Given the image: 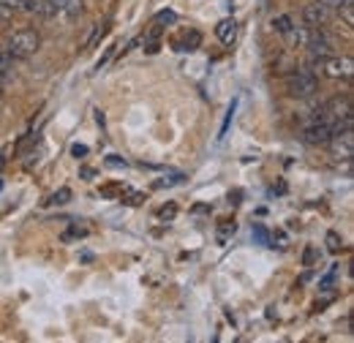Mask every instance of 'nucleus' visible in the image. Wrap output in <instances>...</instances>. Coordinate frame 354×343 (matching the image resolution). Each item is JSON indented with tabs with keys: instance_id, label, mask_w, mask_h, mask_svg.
<instances>
[{
	"instance_id": "nucleus-1",
	"label": "nucleus",
	"mask_w": 354,
	"mask_h": 343,
	"mask_svg": "<svg viewBox=\"0 0 354 343\" xmlns=\"http://www.w3.org/2000/svg\"><path fill=\"white\" fill-rule=\"evenodd\" d=\"M6 46H8V49H6L8 57L28 60V57H33V55L39 52L41 36H39V30H33V28H22V30H17V33L8 36V44H6Z\"/></svg>"
},
{
	"instance_id": "nucleus-2",
	"label": "nucleus",
	"mask_w": 354,
	"mask_h": 343,
	"mask_svg": "<svg viewBox=\"0 0 354 343\" xmlns=\"http://www.w3.org/2000/svg\"><path fill=\"white\" fill-rule=\"evenodd\" d=\"M316 90H319V80L308 68H297L286 77V93L292 98H310Z\"/></svg>"
},
{
	"instance_id": "nucleus-3",
	"label": "nucleus",
	"mask_w": 354,
	"mask_h": 343,
	"mask_svg": "<svg viewBox=\"0 0 354 343\" xmlns=\"http://www.w3.org/2000/svg\"><path fill=\"white\" fill-rule=\"evenodd\" d=\"M322 71H324L330 80H352L354 63H352V57H324V60H322Z\"/></svg>"
},
{
	"instance_id": "nucleus-4",
	"label": "nucleus",
	"mask_w": 354,
	"mask_h": 343,
	"mask_svg": "<svg viewBox=\"0 0 354 343\" xmlns=\"http://www.w3.org/2000/svg\"><path fill=\"white\" fill-rule=\"evenodd\" d=\"M330 150H333V158H344V161H352V156H354V133L352 129H346V131H338L330 142Z\"/></svg>"
},
{
	"instance_id": "nucleus-5",
	"label": "nucleus",
	"mask_w": 354,
	"mask_h": 343,
	"mask_svg": "<svg viewBox=\"0 0 354 343\" xmlns=\"http://www.w3.org/2000/svg\"><path fill=\"white\" fill-rule=\"evenodd\" d=\"M303 136H306V142H308V145H327V142L335 136V131L330 129V126L316 115V120L310 123L308 129L303 131Z\"/></svg>"
},
{
	"instance_id": "nucleus-6",
	"label": "nucleus",
	"mask_w": 354,
	"mask_h": 343,
	"mask_svg": "<svg viewBox=\"0 0 354 343\" xmlns=\"http://www.w3.org/2000/svg\"><path fill=\"white\" fill-rule=\"evenodd\" d=\"M327 17H330V8L319 6V3H310V6L303 8V19H306L308 28H322L327 22Z\"/></svg>"
},
{
	"instance_id": "nucleus-7",
	"label": "nucleus",
	"mask_w": 354,
	"mask_h": 343,
	"mask_svg": "<svg viewBox=\"0 0 354 343\" xmlns=\"http://www.w3.org/2000/svg\"><path fill=\"white\" fill-rule=\"evenodd\" d=\"M216 36H218V41H221L223 46H232V44L237 41V22H234L232 17L221 19V22L216 25Z\"/></svg>"
},
{
	"instance_id": "nucleus-8",
	"label": "nucleus",
	"mask_w": 354,
	"mask_h": 343,
	"mask_svg": "<svg viewBox=\"0 0 354 343\" xmlns=\"http://www.w3.org/2000/svg\"><path fill=\"white\" fill-rule=\"evenodd\" d=\"M17 3H19V11H28V14H39V17L55 14V6L49 0H17Z\"/></svg>"
},
{
	"instance_id": "nucleus-9",
	"label": "nucleus",
	"mask_w": 354,
	"mask_h": 343,
	"mask_svg": "<svg viewBox=\"0 0 354 343\" xmlns=\"http://www.w3.org/2000/svg\"><path fill=\"white\" fill-rule=\"evenodd\" d=\"M199 44H202V33L191 28L188 33H183L180 39H175L172 46H175L177 52H196V49H199Z\"/></svg>"
},
{
	"instance_id": "nucleus-10",
	"label": "nucleus",
	"mask_w": 354,
	"mask_h": 343,
	"mask_svg": "<svg viewBox=\"0 0 354 343\" xmlns=\"http://www.w3.org/2000/svg\"><path fill=\"white\" fill-rule=\"evenodd\" d=\"M55 6V11H63V14H71V17H80L85 11V3L82 0H49Z\"/></svg>"
},
{
	"instance_id": "nucleus-11",
	"label": "nucleus",
	"mask_w": 354,
	"mask_h": 343,
	"mask_svg": "<svg viewBox=\"0 0 354 343\" xmlns=\"http://www.w3.org/2000/svg\"><path fill=\"white\" fill-rule=\"evenodd\" d=\"M272 28H275V33L286 36V33L295 28V22H292V17H286V14H283V17H275V19H272Z\"/></svg>"
},
{
	"instance_id": "nucleus-12",
	"label": "nucleus",
	"mask_w": 354,
	"mask_h": 343,
	"mask_svg": "<svg viewBox=\"0 0 354 343\" xmlns=\"http://www.w3.org/2000/svg\"><path fill=\"white\" fill-rule=\"evenodd\" d=\"M158 39H161V28H153L150 36L145 39V52H150V55L158 52Z\"/></svg>"
},
{
	"instance_id": "nucleus-13",
	"label": "nucleus",
	"mask_w": 354,
	"mask_h": 343,
	"mask_svg": "<svg viewBox=\"0 0 354 343\" xmlns=\"http://www.w3.org/2000/svg\"><path fill=\"white\" fill-rule=\"evenodd\" d=\"M251 234H254V240H257L259 245H270V232H267L262 223H254V232H251Z\"/></svg>"
},
{
	"instance_id": "nucleus-14",
	"label": "nucleus",
	"mask_w": 354,
	"mask_h": 343,
	"mask_svg": "<svg viewBox=\"0 0 354 343\" xmlns=\"http://www.w3.org/2000/svg\"><path fill=\"white\" fill-rule=\"evenodd\" d=\"M341 245H344V240L338 237V232H327V251H330V254H338Z\"/></svg>"
},
{
	"instance_id": "nucleus-15",
	"label": "nucleus",
	"mask_w": 354,
	"mask_h": 343,
	"mask_svg": "<svg viewBox=\"0 0 354 343\" xmlns=\"http://www.w3.org/2000/svg\"><path fill=\"white\" fill-rule=\"evenodd\" d=\"M237 232V226H234V221H223V226L218 229V243H226L229 240V234H234Z\"/></svg>"
},
{
	"instance_id": "nucleus-16",
	"label": "nucleus",
	"mask_w": 354,
	"mask_h": 343,
	"mask_svg": "<svg viewBox=\"0 0 354 343\" xmlns=\"http://www.w3.org/2000/svg\"><path fill=\"white\" fill-rule=\"evenodd\" d=\"M335 275H338V264H333V267H330V272H327V275L322 278V284H319V289H322V292H327V289L333 286V281H335Z\"/></svg>"
},
{
	"instance_id": "nucleus-17",
	"label": "nucleus",
	"mask_w": 354,
	"mask_h": 343,
	"mask_svg": "<svg viewBox=\"0 0 354 343\" xmlns=\"http://www.w3.org/2000/svg\"><path fill=\"white\" fill-rule=\"evenodd\" d=\"M234 109H237V101H232V106H229V112H226V118H223V126H221V133H218V139L226 136V131L232 126V118H234Z\"/></svg>"
},
{
	"instance_id": "nucleus-18",
	"label": "nucleus",
	"mask_w": 354,
	"mask_h": 343,
	"mask_svg": "<svg viewBox=\"0 0 354 343\" xmlns=\"http://www.w3.org/2000/svg\"><path fill=\"white\" fill-rule=\"evenodd\" d=\"M338 11L344 14V22H346V28H352V25H354V6H352V3H346V6H341Z\"/></svg>"
},
{
	"instance_id": "nucleus-19",
	"label": "nucleus",
	"mask_w": 354,
	"mask_h": 343,
	"mask_svg": "<svg viewBox=\"0 0 354 343\" xmlns=\"http://www.w3.org/2000/svg\"><path fill=\"white\" fill-rule=\"evenodd\" d=\"M71 199V188H60L55 196H52V205H66Z\"/></svg>"
},
{
	"instance_id": "nucleus-20",
	"label": "nucleus",
	"mask_w": 354,
	"mask_h": 343,
	"mask_svg": "<svg viewBox=\"0 0 354 343\" xmlns=\"http://www.w3.org/2000/svg\"><path fill=\"white\" fill-rule=\"evenodd\" d=\"M319 6H324V8H341V6H346V3H352V0H316Z\"/></svg>"
},
{
	"instance_id": "nucleus-21",
	"label": "nucleus",
	"mask_w": 354,
	"mask_h": 343,
	"mask_svg": "<svg viewBox=\"0 0 354 343\" xmlns=\"http://www.w3.org/2000/svg\"><path fill=\"white\" fill-rule=\"evenodd\" d=\"M156 22H169V25H172V22H177V14L175 11H161V14L156 17Z\"/></svg>"
},
{
	"instance_id": "nucleus-22",
	"label": "nucleus",
	"mask_w": 354,
	"mask_h": 343,
	"mask_svg": "<svg viewBox=\"0 0 354 343\" xmlns=\"http://www.w3.org/2000/svg\"><path fill=\"white\" fill-rule=\"evenodd\" d=\"M175 213H177V207H175V205H169V207H164V210L158 213V218H161V221H172V218H175Z\"/></svg>"
},
{
	"instance_id": "nucleus-23",
	"label": "nucleus",
	"mask_w": 354,
	"mask_h": 343,
	"mask_svg": "<svg viewBox=\"0 0 354 343\" xmlns=\"http://www.w3.org/2000/svg\"><path fill=\"white\" fill-rule=\"evenodd\" d=\"M106 164H109V167H126V158H120V156H109Z\"/></svg>"
},
{
	"instance_id": "nucleus-24",
	"label": "nucleus",
	"mask_w": 354,
	"mask_h": 343,
	"mask_svg": "<svg viewBox=\"0 0 354 343\" xmlns=\"http://www.w3.org/2000/svg\"><path fill=\"white\" fill-rule=\"evenodd\" d=\"M71 153L80 158V156H88V147H85V145H74V147H71Z\"/></svg>"
},
{
	"instance_id": "nucleus-25",
	"label": "nucleus",
	"mask_w": 354,
	"mask_h": 343,
	"mask_svg": "<svg viewBox=\"0 0 354 343\" xmlns=\"http://www.w3.org/2000/svg\"><path fill=\"white\" fill-rule=\"evenodd\" d=\"M11 14H14L11 8H6V6H0V22H8V19H11Z\"/></svg>"
},
{
	"instance_id": "nucleus-26",
	"label": "nucleus",
	"mask_w": 354,
	"mask_h": 343,
	"mask_svg": "<svg viewBox=\"0 0 354 343\" xmlns=\"http://www.w3.org/2000/svg\"><path fill=\"white\" fill-rule=\"evenodd\" d=\"M0 6H6V8H11V11H19V3H17V0H0Z\"/></svg>"
},
{
	"instance_id": "nucleus-27",
	"label": "nucleus",
	"mask_w": 354,
	"mask_h": 343,
	"mask_svg": "<svg viewBox=\"0 0 354 343\" xmlns=\"http://www.w3.org/2000/svg\"><path fill=\"white\" fill-rule=\"evenodd\" d=\"M6 68H8V55H6L3 49H0V74H3Z\"/></svg>"
},
{
	"instance_id": "nucleus-28",
	"label": "nucleus",
	"mask_w": 354,
	"mask_h": 343,
	"mask_svg": "<svg viewBox=\"0 0 354 343\" xmlns=\"http://www.w3.org/2000/svg\"><path fill=\"white\" fill-rule=\"evenodd\" d=\"M129 199H131L129 205H139V202H142L145 196H142V194H136V191H129Z\"/></svg>"
},
{
	"instance_id": "nucleus-29",
	"label": "nucleus",
	"mask_w": 354,
	"mask_h": 343,
	"mask_svg": "<svg viewBox=\"0 0 354 343\" xmlns=\"http://www.w3.org/2000/svg\"><path fill=\"white\" fill-rule=\"evenodd\" d=\"M310 261H313V248H308V251H306V264H310Z\"/></svg>"
},
{
	"instance_id": "nucleus-30",
	"label": "nucleus",
	"mask_w": 354,
	"mask_h": 343,
	"mask_svg": "<svg viewBox=\"0 0 354 343\" xmlns=\"http://www.w3.org/2000/svg\"><path fill=\"white\" fill-rule=\"evenodd\" d=\"M93 174H95V169H88V167L82 169V177H93Z\"/></svg>"
},
{
	"instance_id": "nucleus-31",
	"label": "nucleus",
	"mask_w": 354,
	"mask_h": 343,
	"mask_svg": "<svg viewBox=\"0 0 354 343\" xmlns=\"http://www.w3.org/2000/svg\"><path fill=\"white\" fill-rule=\"evenodd\" d=\"M0 93H3V74H0Z\"/></svg>"
},
{
	"instance_id": "nucleus-32",
	"label": "nucleus",
	"mask_w": 354,
	"mask_h": 343,
	"mask_svg": "<svg viewBox=\"0 0 354 343\" xmlns=\"http://www.w3.org/2000/svg\"><path fill=\"white\" fill-rule=\"evenodd\" d=\"M0 185H3V180H0Z\"/></svg>"
}]
</instances>
